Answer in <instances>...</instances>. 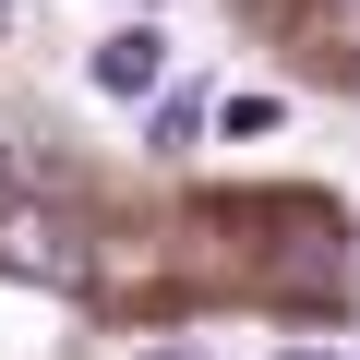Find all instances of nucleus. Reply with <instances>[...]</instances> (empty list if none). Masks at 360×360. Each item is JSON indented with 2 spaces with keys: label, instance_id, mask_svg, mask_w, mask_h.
Returning <instances> with one entry per match:
<instances>
[{
  "label": "nucleus",
  "instance_id": "39448f33",
  "mask_svg": "<svg viewBox=\"0 0 360 360\" xmlns=\"http://www.w3.org/2000/svg\"><path fill=\"white\" fill-rule=\"evenodd\" d=\"M276 360H324V348H276Z\"/></svg>",
  "mask_w": 360,
  "mask_h": 360
},
{
  "label": "nucleus",
  "instance_id": "f257e3e1",
  "mask_svg": "<svg viewBox=\"0 0 360 360\" xmlns=\"http://www.w3.org/2000/svg\"><path fill=\"white\" fill-rule=\"evenodd\" d=\"M0 276H25V288H84L96 252H84V229H72L60 205H13V217H0Z\"/></svg>",
  "mask_w": 360,
  "mask_h": 360
},
{
  "label": "nucleus",
  "instance_id": "f03ea898",
  "mask_svg": "<svg viewBox=\"0 0 360 360\" xmlns=\"http://www.w3.org/2000/svg\"><path fill=\"white\" fill-rule=\"evenodd\" d=\"M84 72H96V96H156V84H168V37H156V25H108V37L84 49Z\"/></svg>",
  "mask_w": 360,
  "mask_h": 360
},
{
  "label": "nucleus",
  "instance_id": "7ed1b4c3",
  "mask_svg": "<svg viewBox=\"0 0 360 360\" xmlns=\"http://www.w3.org/2000/svg\"><path fill=\"white\" fill-rule=\"evenodd\" d=\"M217 108L205 96H156V156H193V132H205Z\"/></svg>",
  "mask_w": 360,
  "mask_h": 360
},
{
  "label": "nucleus",
  "instance_id": "20e7f679",
  "mask_svg": "<svg viewBox=\"0 0 360 360\" xmlns=\"http://www.w3.org/2000/svg\"><path fill=\"white\" fill-rule=\"evenodd\" d=\"M144 360H205V348H144Z\"/></svg>",
  "mask_w": 360,
  "mask_h": 360
}]
</instances>
